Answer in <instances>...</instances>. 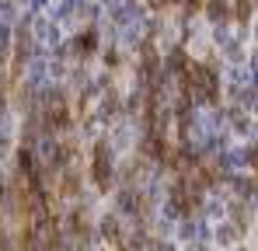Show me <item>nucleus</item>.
<instances>
[{
	"label": "nucleus",
	"mask_w": 258,
	"mask_h": 251,
	"mask_svg": "<svg viewBox=\"0 0 258 251\" xmlns=\"http://www.w3.org/2000/svg\"><path fill=\"white\" fill-rule=\"evenodd\" d=\"M112 174H115V171H112V154H108V147L98 140L94 150H91V178H94V185L105 192L108 181H112Z\"/></svg>",
	"instance_id": "f257e3e1"
}]
</instances>
